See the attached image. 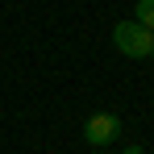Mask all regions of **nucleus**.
Returning <instances> with one entry per match:
<instances>
[{
    "mask_svg": "<svg viewBox=\"0 0 154 154\" xmlns=\"http://www.w3.org/2000/svg\"><path fill=\"white\" fill-rule=\"evenodd\" d=\"M112 46L125 54V58H150V29L137 25V21H117V29H112Z\"/></svg>",
    "mask_w": 154,
    "mask_h": 154,
    "instance_id": "f257e3e1",
    "label": "nucleus"
},
{
    "mask_svg": "<svg viewBox=\"0 0 154 154\" xmlns=\"http://www.w3.org/2000/svg\"><path fill=\"white\" fill-rule=\"evenodd\" d=\"M83 137H88V146L117 142V137H121V117H117V112H92V117L83 121Z\"/></svg>",
    "mask_w": 154,
    "mask_h": 154,
    "instance_id": "f03ea898",
    "label": "nucleus"
},
{
    "mask_svg": "<svg viewBox=\"0 0 154 154\" xmlns=\"http://www.w3.org/2000/svg\"><path fill=\"white\" fill-rule=\"evenodd\" d=\"M137 25H146V29H154V0H137V17H133Z\"/></svg>",
    "mask_w": 154,
    "mask_h": 154,
    "instance_id": "7ed1b4c3",
    "label": "nucleus"
},
{
    "mask_svg": "<svg viewBox=\"0 0 154 154\" xmlns=\"http://www.w3.org/2000/svg\"><path fill=\"white\" fill-rule=\"evenodd\" d=\"M121 154H142V146H125V150H121Z\"/></svg>",
    "mask_w": 154,
    "mask_h": 154,
    "instance_id": "20e7f679",
    "label": "nucleus"
},
{
    "mask_svg": "<svg viewBox=\"0 0 154 154\" xmlns=\"http://www.w3.org/2000/svg\"><path fill=\"white\" fill-rule=\"evenodd\" d=\"M150 38H154V29H150ZM150 54H154V46H150Z\"/></svg>",
    "mask_w": 154,
    "mask_h": 154,
    "instance_id": "39448f33",
    "label": "nucleus"
}]
</instances>
